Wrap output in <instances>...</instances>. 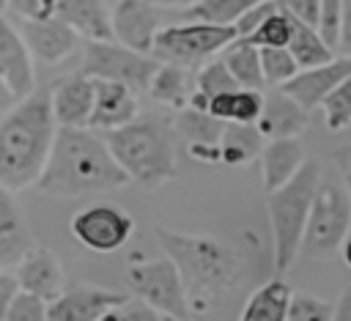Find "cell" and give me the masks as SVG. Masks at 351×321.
Listing matches in <instances>:
<instances>
[{
    "instance_id": "cell-45",
    "label": "cell",
    "mask_w": 351,
    "mask_h": 321,
    "mask_svg": "<svg viewBox=\"0 0 351 321\" xmlns=\"http://www.w3.org/2000/svg\"><path fill=\"white\" fill-rule=\"evenodd\" d=\"M14 102H16V99L11 96V91H8V88L3 85V80H0V112H5V110L14 104Z\"/></svg>"
},
{
    "instance_id": "cell-36",
    "label": "cell",
    "mask_w": 351,
    "mask_h": 321,
    "mask_svg": "<svg viewBox=\"0 0 351 321\" xmlns=\"http://www.w3.org/2000/svg\"><path fill=\"white\" fill-rule=\"evenodd\" d=\"M321 5V16H318V30L326 38V44L337 52V36H340V19H343V8L346 0H318Z\"/></svg>"
},
{
    "instance_id": "cell-4",
    "label": "cell",
    "mask_w": 351,
    "mask_h": 321,
    "mask_svg": "<svg viewBox=\"0 0 351 321\" xmlns=\"http://www.w3.org/2000/svg\"><path fill=\"white\" fill-rule=\"evenodd\" d=\"M176 123L165 115H134L129 123L104 134L115 162L129 181L140 187H156L176 176Z\"/></svg>"
},
{
    "instance_id": "cell-22",
    "label": "cell",
    "mask_w": 351,
    "mask_h": 321,
    "mask_svg": "<svg viewBox=\"0 0 351 321\" xmlns=\"http://www.w3.org/2000/svg\"><path fill=\"white\" fill-rule=\"evenodd\" d=\"M195 93V74L189 66H178V63H162L154 71L151 82H148V96L159 104H167L173 110H181L189 104Z\"/></svg>"
},
{
    "instance_id": "cell-9",
    "label": "cell",
    "mask_w": 351,
    "mask_h": 321,
    "mask_svg": "<svg viewBox=\"0 0 351 321\" xmlns=\"http://www.w3.org/2000/svg\"><path fill=\"white\" fill-rule=\"evenodd\" d=\"M159 69V60L151 52L132 49L112 38H88L85 55H82V71L88 77L115 80L129 85L132 91L143 93L148 91V82L154 71Z\"/></svg>"
},
{
    "instance_id": "cell-6",
    "label": "cell",
    "mask_w": 351,
    "mask_h": 321,
    "mask_svg": "<svg viewBox=\"0 0 351 321\" xmlns=\"http://www.w3.org/2000/svg\"><path fill=\"white\" fill-rule=\"evenodd\" d=\"M348 233H351V195L346 184L321 178L307 214L302 252L307 258H329L343 247Z\"/></svg>"
},
{
    "instance_id": "cell-27",
    "label": "cell",
    "mask_w": 351,
    "mask_h": 321,
    "mask_svg": "<svg viewBox=\"0 0 351 321\" xmlns=\"http://www.w3.org/2000/svg\"><path fill=\"white\" fill-rule=\"evenodd\" d=\"M222 60L225 66L230 69V74L236 77V82L241 88H255V91H263L266 82H263V69H261V49L244 38H233L225 49H222Z\"/></svg>"
},
{
    "instance_id": "cell-10",
    "label": "cell",
    "mask_w": 351,
    "mask_h": 321,
    "mask_svg": "<svg viewBox=\"0 0 351 321\" xmlns=\"http://www.w3.org/2000/svg\"><path fill=\"white\" fill-rule=\"evenodd\" d=\"M132 230H134V219L126 211L104 203L88 206L71 217L74 239L93 252H115L129 241Z\"/></svg>"
},
{
    "instance_id": "cell-32",
    "label": "cell",
    "mask_w": 351,
    "mask_h": 321,
    "mask_svg": "<svg viewBox=\"0 0 351 321\" xmlns=\"http://www.w3.org/2000/svg\"><path fill=\"white\" fill-rule=\"evenodd\" d=\"M321 110H324V123L329 132H343L351 126V77H346L337 88H332L324 96Z\"/></svg>"
},
{
    "instance_id": "cell-35",
    "label": "cell",
    "mask_w": 351,
    "mask_h": 321,
    "mask_svg": "<svg viewBox=\"0 0 351 321\" xmlns=\"http://www.w3.org/2000/svg\"><path fill=\"white\" fill-rule=\"evenodd\" d=\"M47 299H41L38 294H30L25 288H19L5 310V321H44L47 318Z\"/></svg>"
},
{
    "instance_id": "cell-17",
    "label": "cell",
    "mask_w": 351,
    "mask_h": 321,
    "mask_svg": "<svg viewBox=\"0 0 351 321\" xmlns=\"http://www.w3.org/2000/svg\"><path fill=\"white\" fill-rule=\"evenodd\" d=\"M137 91H132L123 82L93 77V112L88 126L99 132H110L115 126L129 123L137 112Z\"/></svg>"
},
{
    "instance_id": "cell-2",
    "label": "cell",
    "mask_w": 351,
    "mask_h": 321,
    "mask_svg": "<svg viewBox=\"0 0 351 321\" xmlns=\"http://www.w3.org/2000/svg\"><path fill=\"white\" fill-rule=\"evenodd\" d=\"M129 184L104 137L90 126H58L49 159L36 187L58 198L110 192Z\"/></svg>"
},
{
    "instance_id": "cell-14",
    "label": "cell",
    "mask_w": 351,
    "mask_h": 321,
    "mask_svg": "<svg viewBox=\"0 0 351 321\" xmlns=\"http://www.w3.org/2000/svg\"><path fill=\"white\" fill-rule=\"evenodd\" d=\"M176 132L184 137L186 154L195 162H206V165H217L219 162V140L225 132V121L211 115L208 110H197V107H181L176 115Z\"/></svg>"
},
{
    "instance_id": "cell-26",
    "label": "cell",
    "mask_w": 351,
    "mask_h": 321,
    "mask_svg": "<svg viewBox=\"0 0 351 321\" xmlns=\"http://www.w3.org/2000/svg\"><path fill=\"white\" fill-rule=\"evenodd\" d=\"M263 148V134L255 123H225L219 140V162L222 165H247Z\"/></svg>"
},
{
    "instance_id": "cell-40",
    "label": "cell",
    "mask_w": 351,
    "mask_h": 321,
    "mask_svg": "<svg viewBox=\"0 0 351 321\" xmlns=\"http://www.w3.org/2000/svg\"><path fill=\"white\" fill-rule=\"evenodd\" d=\"M16 291H19V283H16V277H14L11 272L0 269V318H5L8 302H11V296H14Z\"/></svg>"
},
{
    "instance_id": "cell-24",
    "label": "cell",
    "mask_w": 351,
    "mask_h": 321,
    "mask_svg": "<svg viewBox=\"0 0 351 321\" xmlns=\"http://www.w3.org/2000/svg\"><path fill=\"white\" fill-rule=\"evenodd\" d=\"M291 302V285L285 280H269L250 294L239 318L241 321H285Z\"/></svg>"
},
{
    "instance_id": "cell-34",
    "label": "cell",
    "mask_w": 351,
    "mask_h": 321,
    "mask_svg": "<svg viewBox=\"0 0 351 321\" xmlns=\"http://www.w3.org/2000/svg\"><path fill=\"white\" fill-rule=\"evenodd\" d=\"M335 318V305L318 299L315 294H291V302H288V316L285 321H329Z\"/></svg>"
},
{
    "instance_id": "cell-28",
    "label": "cell",
    "mask_w": 351,
    "mask_h": 321,
    "mask_svg": "<svg viewBox=\"0 0 351 321\" xmlns=\"http://www.w3.org/2000/svg\"><path fill=\"white\" fill-rule=\"evenodd\" d=\"M288 49H291L293 60L299 63V69H313V66H321V63H326V60L335 58V49L326 44V38L321 36V30L315 25L302 22V19L293 22V36L288 41Z\"/></svg>"
},
{
    "instance_id": "cell-33",
    "label": "cell",
    "mask_w": 351,
    "mask_h": 321,
    "mask_svg": "<svg viewBox=\"0 0 351 321\" xmlns=\"http://www.w3.org/2000/svg\"><path fill=\"white\" fill-rule=\"evenodd\" d=\"M261 49V69H263V82L271 85H285L296 71L299 63L293 60L288 47H258Z\"/></svg>"
},
{
    "instance_id": "cell-23",
    "label": "cell",
    "mask_w": 351,
    "mask_h": 321,
    "mask_svg": "<svg viewBox=\"0 0 351 321\" xmlns=\"http://www.w3.org/2000/svg\"><path fill=\"white\" fill-rule=\"evenodd\" d=\"M55 16L85 38H112L110 14L101 0H55Z\"/></svg>"
},
{
    "instance_id": "cell-43",
    "label": "cell",
    "mask_w": 351,
    "mask_h": 321,
    "mask_svg": "<svg viewBox=\"0 0 351 321\" xmlns=\"http://www.w3.org/2000/svg\"><path fill=\"white\" fill-rule=\"evenodd\" d=\"M335 318L337 321H351V285L343 288V294H340V299L335 305Z\"/></svg>"
},
{
    "instance_id": "cell-30",
    "label": "cell",
    "mask_w": 351,
    "mask_h": 321,
    "mask_svg": "<svg viewBox=\"0 0 351 321\" xmlns=\"http://www.w3.org/2000/svg\"><path fill=\"white\" fill-rule=\"evenodd\" d=\"M263 0H197L184 8L186 19H206L217 25H233L244 11L258 5Z\"/></svg>"
},
{
    "instance_id": "cell-3",
    "label": "cell",
    "mask_w": 351,
    "mask_h": 321,
    "mask_svg": "<svg viewBox=\"0 0 351 321\" xmlns=\"http://www.w3.org/2000/svg\"><path fill=\"white\" fill-rule=\"evenodd\" d=\"M58 121L49 91H33L16 99L0 118V187L14 192L33 187L49 159Z\"/></svg>"
},
{
    "instance_id": "cell-7",
    "label": "cell",
    "mask_w": 351,
    "mask_h": 321,
    "mask_svg": "<svg viewBox=\"0 0 351 321\" xmlns=\"http://www.w3.org/2000/svg\"><path fill=\"white\" fill-rule=\"evenodd\" d=\"M236 38L233 25H217L206 19H189L186 25H173V27H159L151 55L162 63H178L197 69L217 52H222L230 41Z\"/></svg>"
},
{
    "instance_id": "cell-1",
    "label": "cell",
    "mask_w": 351,
    "mask_h": 321,
    "mask_svg": "<svg viewBox=\"0 0 351 321\" xmlns=\"http://www.w3.org/2000/svg\"><path fill=\"white\" fill-rule=\"evenodd\" d=\"M156 239L165 255L178 266L186 302L195 316L211 313L222 296L236 294V288L247 280L244 255L214 236L156 228Z\"/></svg>"
},
{
    "instance_id": "cell-8",
    "label": "cell",
    "mask_w": 351,
    "mask_h": 321,
    "mask_svg": "<svg viewBox=\"0 0 351 321\" xmlns=\"http://www.w3.org/2000/svg\"><path fill=\"white\" fill-rule=\"evenodd\" d=\"M126 283L129 288L148 302L154 310H159L165 318L184 321L192 318V307L186 302V291L178 274V266L165 255V258H143L132 261L126 269Z\"/></svg>"
},
{
    "instance_id": "cell-20",
    "label": "cell",
    "mask_w": 351,
    "mask_h": 321,
    "mask_svg": "<svg viewBox=\"0 0 351 321\" xmlns=\"http://www.w3.org/2000/svg\"><path fill=\"white\" fill-rule=\"evenodd\" d=\"M33 244L27 219L14 200V189L0 187V269L16 263Z\"/></svg>"
},
{
    "instance_id": "cell-38",
    "label": "cell",
    "mask_w": 351,
    "mask_h": 321,
    "mask_svg": "<svg viewBox=\"0 0 351 321\" xmlns=\"http://www.w3.org/2000/svg\"><path fill=\"white\" fill-rule=\"evenodd\" d=\"M16 19H47L55 16V0H8Z\"/></svg>"
},
{
    "instance_id": "cell-25",
    "label": "cell",
    "mask_w": 351,
    "mask_h": 321,
    "mask_svg": "<svg viewBox=\"0 0 351 321\" xmlns=\"http://www.w3.org/2000/svg\"><path fill=\"white\" fill-rule=\"evenodd\" d=\"M263 107V91L255 88H233L208 99V112L222 118L225 123H255Z\"/></svg>"
},
{
    "instance_id": "cell-21",
    "label": "cell",
    "mask_w": 351,
    "mask_h": 321,
    "mask_svg": "<svg viewBox=\"0 0 351 321\" xmlns=\"http://www.w3.org/2000/svg\"><path fill=\"white\" fill-rule=\"evenodd\" d=\"M261 159V178H263V189H277L280 184H285L304 162V145L299 137H274L266 140V145L258 154Z\"/></svg>"
},
{
    "instance_id": "cell-5",
    "label": "cell",
    "mask_w": 351,
    "mask_h": 321,
    "mask_svg": "<svg viewBox=\"0 0 351 321\" xmlns=\"http://www.w3.org/2000/svg\"><path fill=\"white\" fill-rule=\"evenodd\" d=\"M321 181V167L307 156V162L277 189L266 192V211L271 225V263L274 272L291 269L302 252V239L307 228V214L313 206L315 187Z\"/></svg>"
},
{
    "instance_id": "cell-39",
    "label": "cell",
    "mask_w": 351,
    "mask_h": 321,
    "mask_svg": "<svg viewBox=\"0 0 351 321\" xmlns=\"http://www.w3.org/2000/svg\"><path fill=\"white\" fill-rule=\"evenodd\" d=\"M277 5L282 11H288L291 16L307 22V25H315L318 27V16H321V5L318 0H277Z\"/></svg>"
},
{
    "instance_id": "cell-41",
    "label": "cell",
    "mask_w": 351,
    "mask_h": 321,
    "mask_svg": "<svg viewBox=\"0 0 351 321\" xmlns=\"http://www.w3.org/2000/svg\"><path fill=\"white\" fill-rule=\"evenodd\" d=\"M337 52L351 55V3H346V8H343V19H340V36H337Z\"/></svg>"
},
{
    "instance_id": "cell-46",
    "label": "cell",
    "mask_w": 351,
    "mask_h": 321,
    "mask_svg": "<svg viewBox=\"0 0 351 321\" xmlns=\"http://www.w3.org/2000/svg\"><path fill=\"white\" fill-rule=\"evenodd\" d=\"M340 255H343V261H346V266L351 269V233L346 236V241H343V247H340Z\"/></svg>"
},
{
    "instance_id": "cell-15",
    "label": "cell",
    "mask_w": 351,
    "mask_h": 321,
    "mask_svg": "<svg viewBox=\"0 0 351 321\" xmlns=\"http://www.w3.org/2000/svg\"><path fill=\"white\" fill-rule=\"evenodd\" d=\"M110 25L115 41L140 52H151L159 33V14L148 0H118L110 14Z\"/></svg>"
},
{
    "instance_id": "cell-29",
    "label": "cell",
    "mask_w": 351,
    "mask_h": 321,
    "mask_svg": "<svg viewBox=\"0 0 351 321\" xmlns=\"http://www.w3.org/2000/svg\"><path fill=\"white\" fill-rule=\"evenodd\" d=\"M293 16L288 14V11H282L280 5L271 11V14H266L263 16V22L252 30V33H247V36H241L244 41H250V44H255V47H288V41H291V36H293ZM239 38V36H236Z\"/></svg>"
},
{
    "instance_id": "cell-16",
    "label": "cell",
    "mask_w": 351,
    "mask_h": 321,
    "mask_svg": "<svg viewBox=\"0 0 351 321\" xmlns=\"http://www.w3.org/2000/svg\"><path fill=\"white\" fill-rule=\"evenodd\" d=\"M310 110H304L285 88L271 85V91L263 93V107L255 121L263 140L274 137H299L310 123Z\"/></svg>"
},
{
    "instance_id": "cell-44",
    "label": "cell",
    "mask_w": 351,
    "mask_h": 321,
    "mask_svg": "<svg viewBox=\"0 0 351 321\" xmlns=\"http://www.w3.org/2000/svg\"><path fill=\"white\" fill-rule=\"evenodd\" d=\"M148 3L162 5V8H186V5H192V3H197V0H148Z\"/></svg>"
},
{
    "instance_id": "cell-13",
    "label": "cell",
    "mask_w": 351,
    "mask_h": 321,
    "mask_svg": "<svg viewBox=\"0 0 351 321\" xmlns=\"http://www.w3.org/2000/svg\"><path fill=\"white\" fill-rule=\"evenodd\" d=\"M0 80L14 99H25L36 91L33 52L27 49L19 27L0 14Z\"/></svg>"
},
{
    "instance_id": "cell-19",
    "label": "cell",
    "mask_w": 351,
    "mask_h": 321,
    "mask_svg": "<svg viewBox=\"0 0 351 321\" xmlns=\"http://www.w3.org/2000/svg\"><path fill=\"white\" fill-rule=\"evenodd\" d=\"M14 266H16L14 277H16L19 288H25L30 294H38L47 302H52L63 291V269H60V261L47 247L33 244Z\"/></svg>"
},
{
    "instance_id": "cell-37",
    "label": "cell",
    "mask_w": 351,
    "mask_h": 321,
    "mask_svg": "<svg viewBox=\"0 0 351 321\" xmlns=\"http://www.w3.org/2000/svg\"><path fill=\"white\" fill-rule=\"evenodd\" d=\"M165 316L159 313V310H154L148 302H143L140 296L137 299H123L118 307H112L110 313H107V318L104 321H162Z\"/></svg>"
},
{
    "instance_id": "cell-47",
    "label": "cell",
    "mask_w": 351,
    "mask_h": 321,
    "mask_svg": "<svg viewBox=\"0 0 351 321\" xmlns=\"http://www.w3.org/2000/svg\"><path fill=\"white\" fill-rule=\"evenodd\" d=\"M5 8H8V0H0V14H3Z\"/></svg>"
},
{
    "instance_id": "cell-12",
    "label": "cell",
    "mask_w": 351,
    "mask_h": 321,
    "mask_svg": "<svg viewBox=\"0 0 351 321\" xmlns=\"http://www.w3.org/2000/svg\"><path fill=\"white\" fill-rule=\"evenodd\" d=\"M123 299H129L121 291H107L96 285H74L63 288L49 305L47 318L49 321H104L112 307H118Z\"/></svg>"
},
{
    "instance_id": "cell-11",
    "label": "cell",
    "mask_w": 351,
    "mask_h": 321,
    "mask_svg": "<svg viewBox=\"0 0 351 321\" xmlns=\"http://www.w3.org/2000/svg\"><path fill=\"white\" fill-rule=\"evenodd\" d=\"M14 25L19 27L27 49L33 52V58H38L41 63H60L69 55L77 52L80 44V33L63 22L60 16H47V19H14Z\"/></svg>"
},
{
    "instance_id": "cell-31",
    "label": "cell",
    "mask_w": 351,
    "mask_h": 321,
    "mask_svg": "<svg viewBox=\"0 0 351 321\" xmlns=\"http://www.w3.org/2000/svg\"><path fill=\"white\" fill-rule=\"evenodd\" d=\"M233 88H241V85L236 82V77L230 74V69L225 66L222 58H208L206 63L197 66V71H195V91L200 96L211 99V96H217L222 91H233Z\"/></svg>"
},
{
    "instance_id": "cell-18",
    "label": "cell",
    "mask_w": 351,
    "mask_h": 321,
    "mask_svg": "<svg viewBox=\"0 0 351 321\" xmlns=\"http://www.w3.org/2000/svg\"><path fill=\"white\" fill-rule=\"evenodd\" d=\"M49 99L58 126H88L93 112V77L85 71L60 77L49 88Z\"/></svg>"
},
{
    "instance_id": "cell-42",
    "label": "cell",
    "mask_w": 351,
    "mask_h": 321,
    "mask_svg": "<svg viewBox=\"0 0 351 321\" xmlns=\"http://www.w3.org/2000/svg\"><path fill=\"white\" fill-rule=\"evenodd\" d=\"M335 162H337V167H340L343 184H346V189H348V195H351V143L335 151Z\"/></svg>"
}]
</instances>
